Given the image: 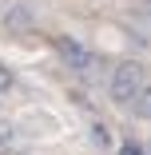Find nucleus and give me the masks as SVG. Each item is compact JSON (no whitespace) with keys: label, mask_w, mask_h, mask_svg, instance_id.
I'll return each mask as SVG.
<instances>
[{"label":"nucleus","mask_w":151,"mask_h":155,"mask_svg":"<svg viewBox=\"0 0 151 155\" xmlns=\"http://www.w3.org/2000/svg\"><path fill=\"white\" fill-rule=\"evenodd\" d=\"M143 84H147L143 68L135 64V60H123V64H115L107 91H111V100H115V104H135V96L143 91Z\"/></svg>","instance_id":"obj_1"},{"label":"nucleus","mask_w":151,"mask_h":155,"mask_svg":"<svg viewBox=\"0 0 151 155\" xmlns=\"http://www.w3.org/2000/svg\"><path fill=\"white\" fill-rule=\"evenodd\" d=\"M56 52L64 56V64L76 68V72H92V68H96V56L87 52L80 40H72V36H60V40H56Z\"/></svg>","instance_id":"obj_2"},{"label":"nucleus","mask_w":151,"mask_h":155,"mask_svg":"<svg viewBox=\"0 0 151 155\" xmlns=\"http://www.w3.org/2000/svg\"><path fill=\"white\" fill-rule=\"evenodd\" d=\"M4 24L12 28V32H28V28H32V12H28L24 4H16V8L4 12Z\"/></svg>","instance_id":"obj_3"},{"label":"nucleus","mask_w":151,"mask_h":155,"mask_svg":"<svg viewBox=\"0 0 151 155\" xmlns=\"http://www.w3.org/2000/svg\"><path fill=\"white\" fill-rule=\"evenodd\" d=\"M0 155H20V139L4 119H0Z\"/></svg>","instance_id":"obj_4"},{"label":"nucleus","mask_w":151,"mask_h":155,"mask_svg":"<svg viewBox=\"0 0 151 155\" xmlns=\"http://www.w3.org/2000/svg\"><path fill=\"white\" fill-rule=\"evenodd\" d=\"M135 111H139L143 119H151V84H143V91L135 96Z\"/></svg>","instance_id":"obj_5"},{"label":"nucleus","mask_w":151,"mask_h":155,"mask_svg":"<svg viewBox=\"0 0 151 155\" xmlns=\"http://www.w3.org/2000/svg\"><path fill=\"white\" fill-rule=\"evenodd\" d=\"M4 91H12V72L0 64V96H4Z\"/></svg>","instance_id":"obj_6"},{"label":"nucleus","mask_w":151,"mask_h":155,"mask_svg":"<svg viewBox=\"0 0 151 155\" xmlns=\"http://www.w3.org/2000/svg\"><path fill=\"white\" fill-rule=\"evenodd\" d=\"M119 155H147V151H143V147H139V143H135V139H127V143H123V147H119Z\"/></svg>","instance_id":"obj_7"},{"label":"nucleus","mask_w":151,"mask_h":155,"mask_svg":"<svg viewBox=\"0 0 151 155\" xmlns=\"http://www.w3.org/2000/svg\"><path fill=\"white\" fill-rule=\"evenodd\" d=\"M143 12H147V20H151V0H147V4H143Z\"/></svg>","instance_id":"obj_8"}]
</instances>
